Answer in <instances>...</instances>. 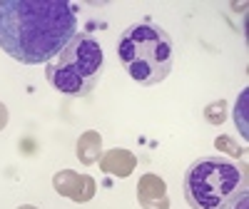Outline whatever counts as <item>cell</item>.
I'll return each instance as SVG.
<instances>
[{"mask_svg": "<svg viewBox=\"0 0 249 209\" xmlns=\"http://www.w3.org/2000/svg\"><path fill=\"white\" fill-rule=\"evenodd\" d=\"M219 209H249V192L247 190H242L239 194H234L227 204H222Z\"/></svg>", "mask_w": 249, "mask_h": 209, "instance_id": "5b68a950", "label": "cell"}, {"mask_svg": "<svg viewBox=\"0 0 249 209\" xmlns=\"http://www.w3.org/2000/svg\"><path fill=\"white\" fill-rule=\"evenodd\" d=\"M117 57L137 85L152 87L167 80L175 65V43L170 33L152 20H140L124 28L117 40Z\"/></svg>", "mask_w": 249, "mask_h": 209, "instance_id": "7a4b0ae2", "label": "cell"}, {"mask_svg": "<svg viewBox=\"0 0 249 209\" xmlns=\"http://www.w3.org/2000/svg\"><path fill=\"white\" fill-rule=\"evenodd\" d=\"M75 35L77 13L65 0H0V50L23 65H48Z\"/></svg>", "mask_w": 249, "mask_h": 209, "instance_id": "6da1fadb", "label": "cell"}, {"mask_svg": "<svg viewBox=\"0 0 249 209\" xmlns=\"http://www.w3.org/2000/svg\"><path fill=\"white\" fill-rule=\"evenodd\" d=\"M247 190V174L227 157H199L184 172L182 192L192 209H219Z\"/></svg>", "mask_w": 249, "mask_h": 209, "instance_id": "277c9868", "label": "cell"}, {"mask_svg": "<svg viewBox=\"0 0 249 209\" xmlns=\"http://www.w3.org/2000/svg\"><path fill=\"white\" fill-rule=\"evenodd\" d=\"M102 70H105L102 45L90 33L77 30V35L45 65V77L53 90L68 97H85L95 90Z\"/></svg>", "mask_w": 249, "mask_h": 209, "instance_id": "3957f363", "label": "cell"}]
</instances>
